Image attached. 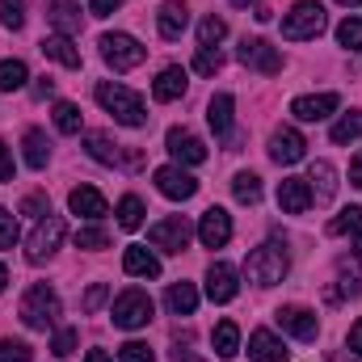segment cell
Wrapping results in <instances>:
<instances>
[{
    "label": "cell",
    "instance_id": "obj_13",
    "mask_svg": "<svg viewBox=\"0 0 362 362\" xmlns=\"http://www.w3.org/2000/svg\"><path fill=\"white\" fill-rule=\"evenodd\" d=\"M303 152H308V144H303V135L299 131H291V127H278L270 135V156L278 165H299L303 160Z\"/></svg>",
    "mask_w": 362,
    "mask_h": 362
},
{
    "label": "cell",
    "instance_id": "obj_11",
    "mask_svg": "<svg viewBox=\"0 0 362 362\" xmlns=\"http://www.w3.org/2000/svg\"><path fill=\"white\" fill-rule=\"evenodd\" d=\"M198 240H202L206 249H223V245L232 240V215H228L223 206H211V211H202Z\"/></svg>",
    "mask_w": 362,
    "mask_h": 362
},
{
    "label": "cell",
    "instance_id": "obj_22",
    "mask_svg": "<svg viewBox=\"0 0 362 362\" xmlns=\"http://www.w3.org/2000/svg\"><path fill=\"white\" fill-rule=\"evenodd\" d=\"M38 47H42V55H47V59H55V64H64V68H81V51L72 47V38H68V34H47Z\"/></svg>",
    "mask_w": 362,
    "mask_h": 362
},
{
    "label": "cell",
    "instance_id": "obj_31",
    "mask_svg": "<svg viewBox=\"0 0 362 362\" xmlns=\"http://www.w3.org/2000/svg\"><path fill=\"white\" fill-rule=\"evenodd\" d=\"M333 144H350V139H362V110H350V114H341L337 122H333Z\"/></svg>",
    "mask_w": 362,
    "mask_h": 362
},
{
    "label": "cell",
    "instance_id": "obj_38",
    "mask_svg": "<svg viewBox=\"0 0 362 362\" xmlns=\"http://www.w3.org/2000/svg\"><path fill=\"white\" fill-rule=\"evenodd\" d=\"M337 42L350 47V51H362V17H346L337 25Z\"/></svg>",
    "mask_w": 362,
    "mask_h": 362
},
{
    "label": "cell",
    "instance_id": "obj_35",
    "mask_svg": "<svg viewBox=\"0 0 362 362\" xmlns=\"http://www.w3.org/2000/svg\"><path fill=\"white\" fill-rule=\"evenodd\" d=\"M55 127H59L64 135H81V105L59 101V105H55Z\"/></svg>",
    "mask_w": 362,
    "mask_h": 362
},
{
    "label": "cell",
    "instance_id": "obj_34",
    "mask_svg": "<svg viewBox=\"0 0 362 362\" xmlns=\"http://www.w3.org/2000/svg\"><path fill=\"white\" fill-rule=\"evenodd\" d=\"M118 228H127V232L144 228V202H139L135 194H127V198L118 202Z\"/></svg>",
    "mask_w": 362,
    "mask_h": 362
},
{
    "label": "cell",
    "instance_id": "obj_19",
    "mask_svg": "<svg viewBox=\"0 0 362 362\" xmlns=\"http://www.w3.org/2000/svg\"><path fill=\"white\" fill-rule=\"evenodd\" d=\"M156 25H160V38H181L185 34V25H189V8L181 4V0H165L160 4V13H156Z\"/></svg>",
    "mask_w": 362,
    "mask_h": 362
},
{
    "label": "cell",
    "instance_id": "obj_52",
    "mask_svg": "<svg viewBox=\"0 0 362 362\" xmlns=\"http://www.w3.org/2000/svg\"><path fill=\"white\" fill-rule=\"evenodd\" d=\"M350 350H354V354H362V320L350 329Z\"/></svg>",
    "mask_w": 362,
    "mask_h": 362
},
{
    "label": "cell",
    "instance_id": "obj_41",
    "mask_svg": "<svg viewBox=\"0 0 362 362\" xmlns=\"http://www.w3.org/2000/svg\"><path fill=\"white\" fill-rule=\"evenodd\" d=\"M0 21H4L8 30H21V25H25V4H21V0H0Z\"/></svg>",
    "mask_w": 362,
    "mask_h": 362
},
{
    "label": "cell",
    "instance_id": "obj_4",
    "mask_svg": "<svg viewBox=\"0 0 362 362\" xmlns=\"http://www.w3.org/2000/svg\"><path fill=\"white\" fill-rule=\"evenodd\" d=\"M245 274H249V282H257V286L282 282V278H286V249H282V245H262V249H253V253L245 257Z\"/></svg>",
    "mask_w": 362,
    "mask_h": 362
},
{
    "label": "cell",
    "instance_id": "obj_51",
    "mask_svg": "<svg viewBox=\"0 0 362 362\" xmlns=\"http://www.w3.org/2000/svg\"><path fill=\"white\" fill-rule=\"evenodd\" d=\"M51 93H55V81H51V76H42V81L34 85V97H51Z\"/></svg>",
    "mask_w": 362,
    "mask_h": 362
},
{
    "label": "cell",
    "instance_id": "obj_49",
    "mask_svg": "<svg viewBox=\"0 0 362 362\" xmlns=\"http://www.w3.org/2000/svg\"><path fill=\"white\" fill-rule=\"evenodd\" d=\"M0 181H13V156L4 144H0Z\"/></svg>",
    "mask_w": 362,
    "mask_h": 362
},
{
    "label": "cell",
    "instance_id": "obj_6",
    "mask_svg": "<svg viewBox=\"0 0 362 362\" xmlns=\"http://www.w3.org/2000/svg\"><path fill=\"white\" fill-rule=\"evenodd\" d=\"M144 47L131 38V34H101V59L114 68V72H131L144 64Z\"/></svg>",
    "mask_w": 362,
    "mask_h": 362
},
{
    "label": "cell",
    "instance_id": "obj_16",
    "mask_svg": "<svg viewBox=\"0 0 362 362\" xmlns=\"http://www.w3.org/2000/svg\"><path fill=\"white\" fill-rule=\"evenodd\" d=\"M236 291H240V282H236V270L228 262H215L206 270V295H211V303H232Z\"/></svg>",
    "mask_w": 362,
    "mask_h": 362
},
{
    "label": "cell",
    "instance_id": "obj_29",
    "mask_svg": "<svg viewBox=\"0 0 362 362\" xmlns=\"http://www.w3.org/2000/svg\"><path fill=\"white\" fill-rule=\"evenodd\" d=\"M181 93H185V72L181 68H165L156 76V85H152V97L156 101H177Z\"/></svg>",
    "mask_w": 362,
    "mask_h": 362
},
{
    "label": "cell",
    "instance_id": "obj_40",
    "mask_svg": "<svg viewBox=\"0 0 362 362\" xmlns=\"http://www.w3.org/2000/svg\"><path fill=\"white\" fill-rule=\"evenodd\" d=\"M223 68V59H219V51H211V47H202L198 55H194V72L198 76H215Z\"/></svg>",
    "mask_w": 362,
    "mask_h": 362
},
{
    "label": "cell",
    "instance_id": "obj_54",
    "mask_svg": "<svg viewBox=\"0 0 362 362\" xmlns=\"http://www.w3.org/2000/svg\"><path fill=\"white\" fill-rule=\"evenodd\" d=\"M85 362H110V354H105V350H89V358Z\"/></svg>",
    "mask_w": 362,
    "mask_h": 362
},
{
    "label": "cell",
    "instance_id": "obj_46",
    "mask_svg": "<svg viewBox=\"0 0 362 362\" xmlns=\"http://www.w3.org/2000/svg\"><path fill=\"white\" fill-rule=\"evenodd\" d=\"M105 299H110V286H105V282H93L89 295H85V312H97Z\"/></svg>",
    "mask_w": 362,
    "mask_h": 362
},
{
    "label": "cell",
    "instance_id": "obj_10",
    "mask_svg": "<svg viewBox=\"0 0 362 362\" xmlns=\"http://www.w3.org/2000/svg\"><path fill=\"white\" fill-rule=\"evenodd\" d=\"M240 64H245V68H257V72H266V76H278V72H282V55L274 51L266 38H245V42H240Z\"/></svg>",
    "mask_w": 362,
    "mask_h": 362
},
{
    "label": "cell",
    "instance_id": "obj_48",
    "mask_svg": "<svg viewBox=\"0 0 362 362\" xmlns=\"http://www.w3.org/2000/svg\"><path fill=\"white\" fill-rule=\"evenodd\" d=\"M114 8H122V0H93V4H89L93 17H110Z\"/></svg>",
    "mask_w": 362,
    "mask_h": 362
},
{
    "label": "cell",
    "instance_id": "obj_43",
    "mask_svg": "<svg viewBox=\"0 0 362 362\" xmlns=\"http://www.w3.org/2000/svg\"><path fill=\"white\" fill-rule=\"evenodd\" d=\"M17 245V215L0 206V249H13Z\"/></svg>",
    "mask_w": 362,
    "mask_h": 362
},
{
    "label": "cell",
    "instance_id": "obj_26",
    "mask_svg": "<svg viewBox=\"0 0 362 362\" xmlns=\"http://www.w3.org/2000/svg\"><path fill=\"white\" fill-rule=\"evenodd\" d=\"M211 346H215L219 358H236V350H240V329H236V320H219L215 333H211Z\"/></svg>",
    "mask_w": 362,
    "mask_h": 362
},
{
    "label": "cell",
    "instance_id": "obj_5",
    "mask_svg": "<svg viewBox=\"0 0 362 362\" xmlns=\"http://www.w3.org/2000/svg\"><path fill=\"white\" fill-rule=\"evenodd\" d=\"M114 325L118 329H144L148 320H152V295L148 291H139V286H131V291H122L118 299H114Z\"/></svg>",
    "mask_w": 362,
    "mask_h": 362
},
{
    "label": "cell",
    "instance_id": "obj_39",
    "mask_svg": "<svg viewBox=\"0 0 362 362\" xmlns=\"http://www.w3.org/2000/svg\"><path fill=\"white\" fill-rule=\"evenodd\" d=\"M0 362H34V350H30L25 341L4 337V341H0Z\"/></svg>",
    "mask_w": 362,
    "mask_h": 362
},
{
    "label": "cell",
    "instance_id": "obj_55",
    "mask_svg": "<svg viewBox=\"0 0 362 362\" xmlns=\"http://www.w3.org/2000/svg\"><path fill=\"white\" fill-rule=\"evenodd\" d=\"M4 282H8V270H4V266H0V291H4Z\"/></svg>",
    "mask_w": 362,
    "mask_h": 362
},
{
    "label": "cell",
    "instance_id": "obj_21",
    "mask_svg": "<svg viewBox=\"0 0 362 362\" xmlns=\"http://www.w3.org/2000/svg\"><path fill=\"white\" fill-rule=\"evenodd\" d=\"M68 206H72V215H85V219H101V215H105V198H101V189H93V185H76V189L68 194Z\"/></svg>",
    "mask_w": 362,
    "mask_h": 362
},
{
    "label": "cell",
    "instance_id": "obj_44",
    "mask_svg": "<svg viewBox=\"0 0 362 362\" xmlns=\"http://www.w3.org/2000/svg\"><path fill=\"white\" fill-rule=\"evenodd\" d=\"M156 354L144 346V341H127V346H118V362H152Z\"/></svg>",
    "mask_w": 362,
    "mask_h": 362
},
{
    "label": "cell",
    "instance_id": "obj_14",
    "mask_svg": "<svg viewBox=\"0 0 362 362\" xmlns=\"http://www.w3.org/2000/svg\"><path fill=\"white\" fill-rule=\"evenodd\" d=\"M333 110H337V93H312V97H295L291 101V114L299 122H325Z\"/></svg>",
    "mask_w": 362,
    "mask_h": 362
},
{
    "label": "cell",
    "instance_id": "obj_33",
    "mask_svg": "<svg viewBox=\"0 0 362 362\" xmlns=\"http://www.w3.org/2000/svg\"><path fill=\"white\" fill-rule=\"evenodd\" d=\"M329 236H362V206H346L329 223Z\"/></svg>",
    "mask_w": 362,
    "mask_h": 362
},
{
    "label": "cell",
    "instance_id": "obj_50",
    "mask_svg": "<svg viewBox=\"0 0 362 362\" xmlns=\"http://www.w3.org/2000/svg\"><path fill=\"white\" fill-rule=\"evenodd\" d=\"M350 185H358V189H362V152L350 160Z\"/></svg>",
    "mask_w": 362,
    "mask_h": 362
},
{
    "label": "cell",
    "instance_id": "obj_56",
    "mask_svg": "<svg viewBox=\"0 0 362 362\" xmlns=\"http://www.w3.org/2000/svg\"><path fill=\"white\" fill-rule=\"evenodd\" d=\"M232 4H240V8H249V4H253V0H232Z\"/></svg>",
    "mask_w": 362,
    "mask_h": 362
},
{
    "label": "cell",
    "instance_id": "obj_2",
    "mask_svg": "<svg viewBox=\"0 0 362 362\" xmlns=\"http://www.w3.org/2000/svg\"><path fill=\"white\" fill-rule=\"evenodd\" d=\"M320 30H325V4L320 0H295V8L282 17V38H291V42L316 38Z\"/></svg>",
    "mask_w": 362,
    "mask_h": 362
},
{
    "label": "cell",
    "instance_id": "obj_25",
    "mask_svg": "<svg viewBox=\"0 0 362 362\" xmlns=\"http://www.w3.org/2000/svg\"><path fill=\"white\" fill-rule=\"evenodd\" d=\"M308 185H312V198H316V202H329V198L337 194V169H333L329 160H316L312 173H308Z\"/></svg>",
    "mask_w": 362,
    "mask_h": 362
},
{
    "label": "cell",
    "instance_id": "obj_32",
    "mask_svg": "<svg viewBox=\"0 0 362 362\" xmlns=\"http://www.w3.org/2000/svg\"><path fill=\"white\" fill-rule=\"evenodd\" d=\"M30 72L21 59H0V93H13V89H25Z\"/></svg>",
    "mask_w": 362,
    "mask_h": 362
},
{
    "label": "cell",
    "instance_id": "obj_58",
    "mask_svg": "<svg viewBox=\"0 0 362 362\" xmlns=\"http://www.w3.org/2000/svg\"><path fill=\"white\" fill-rule=\"evenodd\" d=\"M341 4H362V0H341Z\"/></svg>",
    "mask_w": 362,
    "mask_h": 362
},
{
    "label": "cell",
    "instance_id": "obj_15",
    "mask_svg": "<svg viewBox=\"0 0 362 362\" xmlns=\"http://www.w3.org/2000/svg\"><path fill=\"white\" fill-rule=\"evenodd\" d=\"M278 206L286 215H303L312 206V185H308V177H282L278 181Z\"/></svg>",
    "mask_w": 362,
    "mask_h": 362
},
{
    "label": "cell",
    "instance_id": "obj_24",
    "mask_svg": "<svg viewBox=\"0 0 362 362\" xmlns=\"http://www.w3.org/2000/svg\"><path fill=\"white\" fill-rule=\"evenodd\" d=\"M122 270L135 274V278H160V262H156V253H148L144 245H131V249L122 253Z\"/></svg>",
    "mask_w": 362,
    "mask_h": 362
},
{
    "label": "cell",
    "instance_id": "obj_27",
    "mask_svg": "<svg viewBox=\"0 0 362 362\" xmlns=\"http://www.w3.org/2000/svg\"><path fill=\"white\" fill-rule=\"evenodd\" d=\"M85 148H89V156L97 165H118V156H122L118 144H114L105 131H89V135H85Z\"/></svg>",
    "mask_w": 362,
    "mask_h": 362
},
{
    "label": "cell",
    "instance_id": "obj_45",
    "mask_svg": "<svg viewBox=\"0 0 362 362\" xmlns=\"http://www.w3.org/2000/svg\"><path fill=\"white\" fill-rule=\"evenodd\" d=\"M72 350H76V329H59V333H55V341H51V354L68 358Z\"/></svg>",
    "mask_w": 362,
    "mask_h": 362
},
{
    "label": "cell",
    "instance_id": "obj_8",
    "mask_svg": "<svg viewBox=\"0 0 362 362\" xmlns=\"http://www.w3.org/2000/svg\"><path fill=\"white\" fill-rule=\"evenodd\" d=\"M189 236H194V228H189L185 215H169V219H160V223L148 228V240H152V249H160V253H181V249L189 245Z\"/></svg>",
    "mask_w": 362,
    "mask_h": 362
},
{
    "label": "cell",
    "instance_id": "obj_17",
    "mask_svg": "<svg viewBox=\"0 0 362 362\" xmlns=\"http://www.w3.org/2000/svg\"><path fill=\"white\" fill-rule=\"evenodd\" d=\"M165 144H169L173 160H181V165H202V160H206V148H202V139H198V135H189L185 127H173V131L165 135Z\"/></svg>",
    "mask_w": 362,
    "mask_h": 362
},
{
    "label": "cell",
    "instance_id": "obj_23",
    "mask_svg": "<svg viewBox=\"0 0 362 362\" xmlns=\"http://www.w3.org/2000/svg\"><path fill=\"white\" fill-rule=\"evenodd\" d=\"M232 110H236L232 93H219V97H211V105H206V122H211V131H215L219 139L232 135Z\"/></svg>",
    "mask_w": 362,
    "mask_h": 362
},
{
    "label": "cell",
    "instance_id": "obj_57",
    "mask_svg": "<svg viewBox=\"0 0 362 362\" xmlns=\"http://www.w3.org/2000/svg\"><path fill=\"white\" fill-rule=\"evenodd\" d=\"M354 253H358V262H362V240H358V249H354Z\"/></svg>",
    "mask_w": 362,
    "mask_h": 362
},
{
    "label": "cell",
    "instance_id": "obj_3",
    "mask_svg": "<svg viewBox=\"0 0 362 362\" xmlns=\"http://www.w3.org/2000/svg\"><path fill=\"white\" fill-rule=\"evenodd\" d=\"M21 320H25L30 329H51V325L59 320V295H55L47 282L30 286V291L21 295Z\"/></svg>",
    "mask_w": 362,
    "mask_h": 362
},
{
    "label": "cell",
    "instance_id": "obj_20",
    "mask_svg": "<svg viewBox=\"0 0 362 362\" xmlns=\"http://www.w3.org/2000/svg\"><path fill=\"white\" fill-rule=\"evenodd\" d=\"M47 17L59 34H81V4L76 0H47Z\"/></svg>",
    "mask_w": 362,
    "mask_h": 362
},
{
    "label": "cell",
    "instance_id": "obj_28",
    "mask_svg": "<svg viewBox=\"0 0 362 362\" xmlns=\"http://www.w3.org/2000/svg\"><path fill=\"white\" fill-rule=\"evenodd\" d=\"M165 303H169L173 316H189V312L198 308V291H194V282H173L169 295H165Z\"/></svg>",
    "mask_w": 362,
    "mask_h": 362
},
{
    "label": "cell",
    "instance_id": "obj_47",
    "mask_svg": "<svg viewBox=\"0 0 362 362\" xmlns=\"http://www.w3.org/2000/svg\"><path fill=\"white\" fill-rule=\"evenodd\" d=\"M21 215H38V219H42V215H51V206H47L42 194H30V198L21 202Z\"/></svg>",
    "mask_w": 362,
    "mask_h": 362
},
{
    "label": "cell",
    "instance_id": "obj_18",
    "mask_svg": "<svg viewBox=\"0 0 362 362\" xmlns=\"http://www.w3.org/2000/svg\"><path fill=\"white\" fill-rule=\"evenodd\" d=\"M249 354H253V362H286L291 358V350L274 337L270 329H253V337H249Z\"/></svg>",
    "mask_w": 362,
    "mask_h": 362
},
{
    "label": "cell",
    "instance_id": "obj_12",
    "mask_svg": "<svg viewBox=\"0 0 362 362\" xmlns=\"http://www.w3.org/2000/svg\"><path fill=\"white\" fill-rule=\"evenodd\" d=\"M156 189L173 202H185V198L198 194V177H189L181 165H165V169H156Z\"/></svg>",
    "mask_w": 362,
    "mask_h": 362
},
{
    "label": "cell",
    "instance_id": "obj_30",
    "mask_svg": "<svg viewBox=\"0 0 362 362\" xmlns=\"http://www.w3.org/2000/svg\"><path fill=\"white\" fill-rule=\"evenodd\" d=\"M51 160V139L42 131H25V165L30 169H47Z\"/></svg>",
    "mask_w": 362,
    "mask_h": 362
},
{
    "label": "cell",
    "instance_id": "obj_1",
    "mask_svg": "<svg viewBox=\"0 0 362 362\" xmlns=\"http://www.w3.org/2000/svg\"><path fill=\"white\" fill-rule=\"evenodd\" d=\"M97 101L105 114H114V122L122 127H144L148 122V110H144V97L131 93L127 85H114V81H101L97 85Z\"/></svg>",
    "mask_w": 362,
    "mask_h": 362
},
{
    "label": "cell",
    "instance_id": "obj_9",
    "mask_svg": "<svg viewBox=\"0 0 362 362\" xmlns=\"http://www.w3.org/2000/svg\"><path fill=\"white\" fill-rule=\"evenodd\" d=\"M291 337H299V341H316V333H320V320H316V312H308V308H299V303H286V308H278V316H274Z\"/></svg>",
    "mask_w": 362,
    "mask_h": 362
},
{
    "label": "cell",
    "instance_id": "obj_37",
    "mask_svg": "<svg viewBox=\"0 0 362 362\" xmlns=\"http://www.w3.org/2000/svg\"><path fill=\"white\" fill-rule=\"evenodd\" d=\"M223 34H228V21H223V17H202V21H198V42H202V47H215Z\"/></svg>",
    "mask_w": 362,
    "mask_h": 362
},
{
    "label": "cell",
    "instance_id": "obj_36",
    "mask_svg": "<svg viewBox=\"0 0 362 362\" xmlns=\"http://www.w3.org/2000/svg\"><path fill=\"white\" fill-rule=\"evenodd\" d=\"M232 194H236L240 202H257V198H262V177H257V173H236Z\"/></svg>",
    "mask_w": 362,
    "mask_h": 362
},
{
    "label": "cell",
    "instance_id": "obj_7",
    "mask_svg": "<svg viewBox=\"0 0 362 362\" xmlns=\"http://www.w3.org/2000/svg\"><path fill=\"white\" fill-rule=\"evenodd\" d=\"M64 245V219L59 215H42L30 232V245H25V257L30 262H47L55 249Z\"/></svg>",
    "mask_w": 362,
    "mask_h": 362
},
{
    "label": "cell",
    "instance_id": "obj_42",
    "mask_svg": "<svg viewBox=\"0 0 362 362\" xmlns=\"http://www.w3.org/2000/svg\"><path fill=\"white\" fill-rule=\"evenodd\" d=\"M105 245H110L105 228H81L76 232V249H105Z\"/></svg>",
    "mask_w": 362,
    "mask_h": 362
},
{
    "label": "cell",
    "instance_id": "obj_53",
    "mask_svg": "<svg viewBox=\"0 0 362 362\" xmlns=\"http://www.w3.org/2000/svg\"><path fill=\"white\" fill-rule=\"evenodd\" d=\"M173 362H202V358H194L189 350H181V346H177V350H173Z\"/></svg>",
    "mask_w": 362,
    "mask_h": 362
}]
</instances>
